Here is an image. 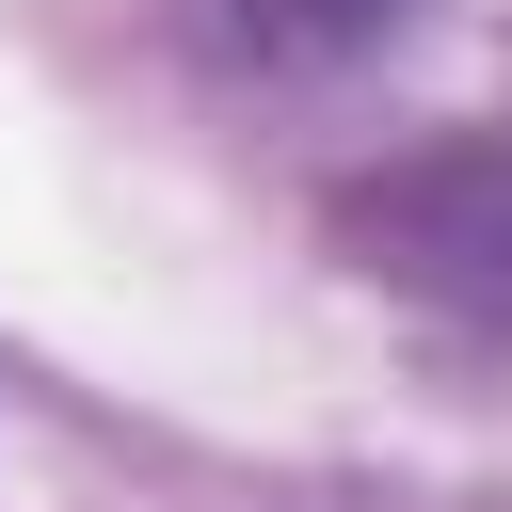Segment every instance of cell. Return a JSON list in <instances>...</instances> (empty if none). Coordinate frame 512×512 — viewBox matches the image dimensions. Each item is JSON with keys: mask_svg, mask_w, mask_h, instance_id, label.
I'll return each mask as SVG.
<instances>
[{"mask_svg": "<svg viewBox=\"0 0 512 512\" xmlns=\"http://www.w3.org/2000/svg\"><path fill=\"white\" fill-rule=\"evenodd\" d=\"M352 240H368L384 288H416V304L512 336V112H496V128H448V144H416V160H384V176L352 192Z\"/></svg>", "mask_w": 512, "mask_h": 512, "instance_id": "obj_1", "label": "cell"}, {"mask_svg": "<svg viewBox=\"0 0 512 512\" xmlns=\"http://www.w3.org/2000/svg\"><path fill=\"white\" fill-rule=\"evenodd\" d=\"M224 16H240L256 48H352V32L384 16V0H224Z\"/></svg>", "mask_w": 512, "mask_h": 512, "instance_id": "obj_2", "label": "cell"}]
</instances>
